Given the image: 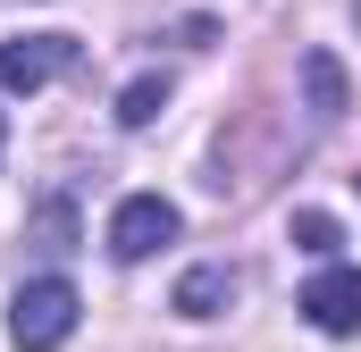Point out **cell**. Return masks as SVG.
I'll use <instances>...</instances> for the list:
<instances>
[{
  "mask_svg": "<svg viewBox=\"0 0 361 352\" xmlns=\"http://www.w3.org/2000/svg\"><path fill=\"white\" fill-rule=\"evenodd\" d=\"M76 285L68 277H34V285H17V302H8V336H17V352H59L68 336H76Z\"/></svg>",
  "mask_w": 361,
  "mask_h": 352,
  "instance_id": "1",
  "label": "cell"
},
{
  "mask_svg": "<svg viewBox=\"0 0 361 352\" xmlns=\"http://www.w3.org/2000/svg\"><path fill=\"white\" fill-rule=\"evenodd\" d=\"M177 201H160V193H126L118 210H109V260H152L160 244H177Z\"/></svg>",
  "mask_w": 361,
  "mask_h": 352,
  "instance_id": "2",
  "label": "cell"
},
{
  "mask_svg": "<svg viewBox=\"0 0 361 352\" xmlns=\"http://www.w3.org/2000/svg\"><path fill=\"white\" fill-rule=\"evenodd\" d=\"M68 68H76V42L68 34H17V42H0V92H42Z\"/></svg>",
  "mask_w": 361,
  "mask_h": 352,
  "instance_id": "3",
  "label": "cell"
},
{
  "mask_svg": "<svg viewBox=\"0 0 361 352\" xmlns=\"http://www.w3.org/2000/svg\"><path fill=\"white\" fill-rule=\"evenodd\" d=\"M302 319L319 336H361V268H319L302 285Z\"/></svg>",
  "mask_w": 361,
  "mask_h": 352,
  "instance_id": "4",
  "label": "cell"
},
{
  "mask_svg": "<svg viewBox=\"0 0 361 352\" xmlns=\"http://www.w3.org/2000/svg\"><path fill=\"white\" fill-rule=\"evenodd\" d=\"M227 302H235V268H227V260H202V268L177 277V310H185V319H219Z\"/></svg>",
  "mask_w": 361,
  "mask_h": 352,
  "instance_id": "5",
  "label": "cell"
},
{
  "mask_svg": "<svg viewBox=\"0 0 361 352\" xmlns=\"http://www.w3.org/2000/svg\"><path fill=\"white\" fill-rule=\"evenodd\" d=\"M302 84H311V118H336V109H345V76H336V59H328V51H311V59H302Z\"/></svg>",
  "mask_w": 361,
  "mask_h": 352,
  "instance_id": "6",
  "label": "cell"
},
{
  "mask_svg": "<svg viewBox=\"0 0 361 352\" xmlns=\"http://www.w3.org/2000/svg\"><path fill=\"white\" fill-rule=\"evenodd\" d=\"M160 101H169V76H135V84L118 92V126H152Z\"/></svg>",
  "mask_w": 361,
  "mask_h": 352,
  "instance_id": "7",
  "label": "cell"
},
{
  "mask_svg": "<svg viewBox=\"0 0 361 352\" xmlns=\"http://www.w3.org/2000/svg\"><path fill=\"white\" fill-rule=\"evenodd\" d=\"M294 235H302V252H336V227H328L319 210H302V218H294Z\"/></svg>",
  "mask_w": 361,
  "mask_h": 352,
  "instance_id": "8",
  "label": "cell"
},
{
  "mask_svg": "<svg viewBox=\"0 0 361 352\" xmlns=\"http://www.w3.org/2000/svg\"><path fill=\"white\" fill-rule=\"evenodd\" d=\"M0 143H8V126H0Z\"/></svg>",
  "mask_w": 361,
  "mask_h": 352,
  "instance_id": "9",
  "label": "cell"
}]
</instances>
